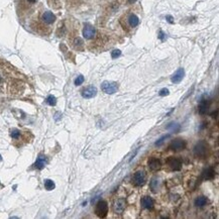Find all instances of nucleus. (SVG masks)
<instances>
[{
  "instance_id": "13",
  "label": "nucleus",
  "mask_w": 219,
  "mask_h": 219,
  "mask_svg": "<svg viewBox=\"0 0 219 219\" xmlns=\"http://www.w3.org/2000/svg\"><path fill=\"white\" fill-rule=\"evenodd\" d=\"M148 167L152 171H158V170L161 169L162 164H161V161L156 158H152L148 159Z\"/></svg>"
},
{
  "instance_id": "25",
  "label": "nucleus",
  "mask_w": 219,
  "mask_h": 219,
  "mask_svg": "<svg viewBox=\"0 0 219 219\" xmlns=\"http://www.w3.org/2000/svg\"><path fill=\"white\" fill-rule=\"evenodd\" d=\"M121 55V51L120 50H113L112 53H111V58L112 59H116Z\"/></svg>"
},
{
  "instance_id": "21",
  "label": "nucleus",
  "mask_w": 219,
  "mask_h": 219,
  "mask_svg": "<svg viewBox=\"0 0 219 219\" xmlns=\"http://www.w3.org/2000/svg\"><path fill=\"white\" fill-rule=\"evenodd\" d=\"M167 129H171L172 131H174V133H178L180 130V125L177 123H171L167 126Z\"/></svg>"
},
{
  "instance_id": "20",
  "label": "nucleus",
  "mask_w": 219,
  "mask_h": 219,
  "mask_svg": "<svg viewBox=\"0 0 219 219\" xmlns=\"http://www.w3.org/2000/svg\"><path fill=\"white\" fill-rule=\"evenodd\" d=\"M55 187H56V185H55L54 181H52V180H46L44 181V188H46L48 191L54 190Z\"/></svg>"
},
{
  "instance_id": "11",
  "label": "nucleus",
  "mask_w": 219,
  "mask_h": 219,
  "mask_svg": "<svg viewBox=\"0 0 219 219\" xmlns=\"http://www.w3.org/2000/svg\"><path fill=\"white\" fill-rule=\"evenodd\" d=\"M41 19H43V21L47 24H52L55 22L56 20V15L54 14L53 12L51 11H46L44 12L43 16H41Z\"/></svg>"
},
{
  "instance_id": "32",
  "label": "nucleus",
  "mask_w": 219,
  "mask_h": 219,
  "mask_svg": "<svg viewBox=\"0 0 219 219\" xmlns=\"http://www.w3.org/2000/svg\"><path fill=\"white\" fill-rule=\"evenodd\" d=\"M2 161V156H1V155H0V162Z\"/></svg>"
},
{
  "instance_id": "8",
  "label": "nucleus",
  "mask_w": 219,
  "mask_h": 219,
  "mask_svg": "<svg viewBox=\"0 0 219 219\" xmlns=\"http://www.w3.org/2000/svg\"><path fill=\"white\" fill-rule=\"evenodd\" d=\"M97 94V89L95 86H88L82 90V96L86 99H90L95 97Z\"/></svg>"
},
{
  "instance_id": "15",
  "label": "nucleus",
  "mask_w": 219,
  "mask_h": 219,
  "mask_svg": "<svg viewBox=\"0 0 219 219\" xmlns=\"http://www.w3.org/2000/svg\"><path fill=\"white\" fill-rule=\"evenodd\" d=\"M159 186H161V182H159V180L158 178H154L151 181V183H149V188H151L152 192L154 193L158 192L159 189Z\"/></svg>"
},
{
  "instance_id": "17",
  "label": "nucleus",
  "mask_w": 219,
  "mask_h": 219,
  "mask_svg": "<svg viewBox=\"0 0 219 219\" xmlns=\"http://www.w3.org/2000/svg\"><path fill=\"white\" fill-rule=\"evenodd\" d=\"M128 22H129V25L131 27H135L140 23V19L135 14H130L129 17H128Z\"/></svg>"
},
{
  "instance_id": "3",
  "label": "nucleus",
  "mask_w": 219,
  "mask_h": 219,
  "mask_svg": "<svg viewBox=\"0 0 219 219\" xmlns=\"http://www.w3.org/2000/svg\"><path fill=\"white\" fill-rule=\"evenodd\" d=\"M107 213H108V204H107L106 201H99L98 203L96 204L95 207V214L98 217H105Z\"/></svg>"
},
{
  "instance_id": "4",
  "label": "nucleus",
  "mask_w": 219,
  "mask_h": 219,
  "mask_svg": "<svg viewBox=\"0 0 219 219\" xmlns=\"http://www.w3.org/2000/svg\"><path fill=\"white\" fill-rule=\"evenodd\" d=\"M145 180H147V175H145L144 171H138L133 175V183L135 186L140 187L145 183Z\"/></svg>"
},
{
  "instance_id": "26",
  "label": "nucleus",
  "mask_w": 219,
  "mask_h": 219,
  "mask_svg": "<svg viewBox=\"0 0 219 219\" xmlns=\"http://www.w3.org/2000/svg\"><path fill=\"white\" fill-rule=\"evenodd\" d=\"M159 96H162V97H164V96H168L169 94H170V91H169V90L167 89V88H163V89L159 90Z\"/></svg>"
},
{
  "instance_id": "6",
  "label": "nucleus",
  "mask_w": 219,
  "mask_h": 219,
  "mask_svg": "<svg viewBox=\"0 0 219 219\" xmlns=\"http://www.w3.org/2000/svg\"><path fill=\"white\" fill-rule=\"evenodd\" d=\"M125 206H126V202L122 198H119V199H116L113 203V210L116 214H121L125 209Z\"/></svg>"
},
{
  "instance_id": "27",
  "label": "nucleus",
  "mask_w": 219,
  "mask_h": 219,
  "mask_svg": "<svg viewBox=\"0 0 219 219\" xmlns=\"http://www.w3.org/2000/svg\"><path fill=\"white\" fill-rule=\"evenodd\" d=\"M170 136H171V135H170V134L164 135V136H163L162 138H159V140L158 141H156V145H161V144H163V142H164V140H167V138H169Z\"/></svg>"
},
{
  "instance_id": "2",
  "label": "nucleus",
  "mask_w": 219,
  "mask_h": 219,
  "mask_svg": "<svg viewBox=\"0 0 219 219\" xmlns=\"http://www.w3.org/2000/svg\"><path fill=\"white\" fill-rule=\"evenodd\" d=\"M207 152H208V147L204 141L198 142L195 145V148H194V154L200 159H204L205 156H207Z\"/></svg>"
},
{
  "instance_id": "18",
  "label": "nucleus",
  "mask_w": 219,
  "mask_h": 219,
  "mask_svg": "<svg viewBox=\"0 0 219 219\" xmlns=\"http://www.w3.org/2000/svg\"><path fill=\"white\" fill-rule=\"evenodd\" d=\"M208 107H209V102H208L207 100H202V101L200 102V105H199V113L200 114H205L206 113L207 109H208Z\"/></svg>"
},
{
  "instance_id": "24",
  "label": "nucleus",
  "mask_w": 219,
  "mask_h": 219,
  "mask_svg": "<svg viewBox=\"0 0 219 219\" xmlns=\"http://www.w3.org/2000/svg\"><path fill=\"white\" fill-rule=\"evenodd\" d=\"M83 82H84V77H83L82 75H80V76H78V77L76 78V80H75V85H76V86H79V85H81Z\"/></svg>"
},
{
  "instance_id": "16",
  "label": "nucleus",
  "mask_w": 219,
  "mask_h": 219,
  "mask_svg": "<svg viewBox=\"0 0 219 219\" xmlns=\"http://www.w3.org/2000/svg\"><path fill=\"white\" fill-rule=\"evenodd\" d=\"M203 176H204V179L206 180H211L213 179L215 177V171L213 168H208L204 171L203 173Z\"/></svg>"
},
{
  "instance_id": "23",
  "label": "nucleus",
  "mask_w": 219,
  "mask_h": 219,
  "mask_svg": "<svg viewBox=\"0 0 219 219\" xmlns=\"http://www.w3.org/2000/svg\"><path fill=\"white\" fill-rule=\"evenodd\" d=\"M10 136H11L13 140H17L19 136H20V131L18 129H12L11 131H10Z\"/></svg>"
},
{
  "instance_id": "10",
  "label": "nucleus",
  "mask_w": 219,
  "mask_h": 219,
  "mask_svg": "<svg viewBox=\"0 0 219 219\" xmlns=\"http://www.w3.org/2000/svg\"><path fill=\"white\" fill-rule=\"evenodd\" d=\"M184 76H185V71H184L183 68H180L175 72V74L172 76L171 80L174 84H179V83L183 80Z\"/></svg>"
},
{
  "instance_id": "22",
  "label": "nucleus",
  "mask_w": 219,
  "mask_h": 219,
  "mask_svg": "<svg viewBox=\"0 0 219 219\" xmlns=\"http://www.w3.org/2000/svg\"><path fill=\"white\" fill-rule=\"evenodd\" d=\"M47 103L50 106H55L57 104V98L53 95H50L47 98Z\"/></svg>"
},
{
  "instance_id": "7",
  "label": "nucleus",
  "mask_w": 219,
  "mask_h": 219,
  "mask_svg": "<svg viewBox=\"0 0 219 219\" xmlns=\"http://www.w3.org/2000/svg\"><path fill=\"white\" fill-rule=\"evenodd\" d=\"M167 164L169 165V167L173 171H180L181 168H182V162H181L179 159L173 158V156L167 159Z\"/></svg>"
},
{
  "instance_id": "1",
  "label": "nucleus",
  "mask_w": 219,
  "mask_h": 219,
  "mask_svg": "<svg viewBox=\"0 0 219 219\" xmlns=\"http://www.w3.org/2000/svg\"><path fill=\"white\" fill-rule=\"evenodd\" d=\"M101 90L106 94H114L118 90V83L113 81H104L101 85Z\"/></svg>"
},
{
  "instance_id": "14",
  "label": "nucleus",
  "mask_w": 219,
  "mask_h": 219,
  "mask_svg": "<svg viewBox=\"0 0 219 219\" xmlns=\"http://www.w3.org/2000/svg\"><path fill=\"white\" fill-rule=\"evenodd\" d=\"M141 205L144 209H152V206H154V200L151 197H144L141 200Z\"/></svg>"
},
{
  "instance_id": "30",
  "label": "nucleus",
  "mask_w": 219,
  "mask_h": 219,
  "mask_svg": "<svg viewBox=\"0 0 219 219\" xmlns=\"http://www.w3.org/2000/svg\"><path fill=\"white\" fill-rule=\"evenodd\" d=\"M27 1H29V3H36L37 0H27Z\"/></svg>"
},
{
  "instance_id": "12",
  "label": "nucleus",
  "mask_w": 219,
  "mask_h": 219,
  "mask_svg": "<svg viewBox=\"0 0 219 219\" xmlns=\"http://www.w3.org/2000/svg\"><path fill=\"white\" fill-rule=\"evenodd\" d=\"M46 165H47V158H46V156L40 155L39 158L36 159V163H34V168L37 169V170H43Z\"/></svg>"
},
{
  "instance_id": "28",
  "label": "nucleus",
  "mask_w": 219,
  "mask_h": 219,
  "mask_svg": "<svg viewBox=\"0 0 219 219\" xmlns=\"http://www.w3.org/2000/svg\"><path fill=\"white\" fill-rule=\"evenodd\" d=\"M166 18H167V20H168L170 23H174V19H173V17L171 15H168V16L166 17Z\"/></svg>"
},
{
  "instance_id": "29",
  "label": "nucleus",
  "mask_w": 219,
  "mask_h": 219,
  "mask_svg": "<svg viewBox=\"0 0 219 219\" xmlns=\"http://www.w3.org/2000/svg\"><path fill=\"white\" fill-rule=\"evenodd\" d=\"M159 39H161V40H164V39H165V33H163V31H159Z\"/></svg>"
},
{
  "instance_id": "19",
  "label": "nucleus",
  "mask_w": 219,
  "mask_h": 219,
  "mask_svg": "<svg viewBox=\"0 0 219 219\" xmlns=\"http://www.w3.org/2000/svg\"><path fill=\"white\" fill-rule=\"evenodd\" d=\"M208 202V200H207V198L206 197H203V196H201V197H198L197 199L195 200V205L197 207H204L205 205L207 204Z\"/></svg>"
},
{
  "instance_id": "31",
  "label": "nucleus",
  "mask_w": 219,
  "mask_h": 219,
  "mask_svg": "<svg viewBox=\"0 0 219 219\" xmlns=\"http://www.w3.org/2000/svg\"><path fill=\"white\" fill-rule=\"evenodd\" d=\"M135 1H136V0H128V2H129V3H133Z\"/></svg>"
},
{
  "instance_id": "5",
  "label": "nucleus",
  "mask_w": 219,
  "mask_h": 219,
  "mask_svg": "<svg viewBox=\"0 0 219 219\" xmlns=\"http://www.w3.org/2000/svg\"><path fill=\"white\" fill-rule=\"evenodd\" d=\"M186 148V141L182 140V138H177V140H173L172 144H170L169 148L172 149V151L178 152V151H182Z\"/></svg>"
},
{
  "instance_id": "9",
  "label": "nucleus",
  "mask_w": 219,
  "mask_h": 219,
  "mask_svg": "<svg viewBox=\"0 0 219 219\" xmlns=\"http://www.w3.org/2000/svg\"><path fill=\"white\" fill-rule=\"evenodd\" d=\"M83 36L87 40L93 39L95 36V29L92 25H90V24H86L84 29H83Z\"/></svg>"
}]
</instances>
